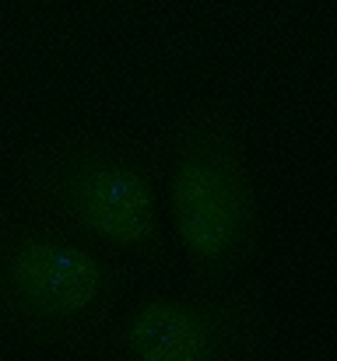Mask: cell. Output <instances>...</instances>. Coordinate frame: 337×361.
<instances>
[{"mask_svg":"<svg viewBox=\"0 0 337 361\" xmlns=\"http://www.w3.org/2000/svg\"><path fill=\"white\" fill-rule=\"evenodd\" d=\"M130 263L67 225L14 207L0 218V341L25 348L102 344L130 291Z\"/></svg>","mask_w":337,"mask_h":361,"instance_id":"2","label":"cell"},{"mask_svg":"<svg viewBox=\"0 0 337 361\" xmlns=\"http://www.w3.org/2000/svg\"><path fill=\"white\" fill-rule=\"evenodd\" d=\"M158 165L165 218L190 284H232L264 235L242 116L228 102L187 109L165 130Z\"/></svg>","mask_w":337,"mask_h":361,"instance_id":"3","label":"cell"},{"mask_svg":"<svg viewBox=\"0 0 337 361\" xmlns=\"http://www.w3.org/2000/svg\"><path fill=\"white\" fill-rule=\"evenodd\" d=\"M274 326L253 288L190 284L119 309L102 337L106 361H260Z\"/></svg>","mask_w":337,"mask_h":361,"instance_id":"4","label":"cell"},{"mask_svg":"<svg viewBox=\"0 0 337 361\" xmlns=\"http://www.w3.org/2000/svg\"><path fill=\"white\" fill-rule=\"evenodd\" d=\"M14 197L155 274L176 270L162 211V165L144 144L112 133L42 140L18 161Z\"/></svg>","mask_w":337,"mask_h":361,"instance_id":"1","label":"cell"}]
</instances>
